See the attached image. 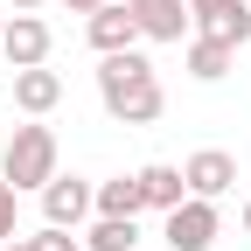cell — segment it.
I'll return each instance as SVG.
<instances>
[{"mask_svg": "<svg viewBox=\"0 0 251 251\" xmlns=\"http://www.w3.org/2000/svg\"><path fill=\"white\" fill-rule=\"evenodd\" d=\"M56 35L42 14H7V28H0V56H7V70H35V63H49Z\"/></svg>", "mask_w": 251, "mask_h": 251, "instance_id": "4", "label": "cell"}, {"mask_svg": "<svg viewBox=\"0 0 251 251\" xmlns=\"http://www.w3.org/2000/svg\"><path fill=\"white\" fill-rule=\"evenodd\" d=\"M0 70H7V56H0Z\"/></svg>", "mask_w": 251, "mask_h": 251, "instance_id": "22", "label": "cell"}, {"mask_svg": "<svg viewBox=\"0 0 251 251\" xmlns=\"http://www.w3.org/2000/svg\"><path fill=\"white\" fill-rule=\"evenodd\" d=\"M7 237H21V196L0 181V244H7Z\"/></svg>", "mask_w": 251, "mask_h": 251, "instance_id": "15", "label": "cell"}, {"mask_svg": "<svg viewBox=\"0 0 251 251\" xmlns=\"http://www.w3.org/2000/svg\"><path fill=\"white\" fill-rule=\"evenodd\" d=\"M84 251H140V216H91Z\"/></svg>", "mask_w": 251, "mask_h": 251, "instance_id": "13", "label": "cell"}, {"mask_svg": "<svg viewBox=\"0 0 251 251\" xmlns=\"http://www.w3.org/2000/svg\"><path fill=\"white\" fill-rule=\"evenodd\" d=\"M196 35L224 42V49H244V42H251V0H244V7H224V14H202Z\"/></svg>", "mask_w": 251, "mask_h": 251, "instance_id": "14", "label": "cell"}, {"mask_svg": "<svg viewBox=\"0 0 251 251\" xmlns=\"http://www.w3.org/2000/svg\"><path fill=\"white\" fill-rule=\"evenodd\" d=\"M147 196H140V175H112L98 181V196H91V216H140Z\"/></svg>", "mask_w": 251, "mask_h": 251, "instance_id": "12", "label": "cell"}, {"mask_svg": "<svg viewBox=\"0 0 251 251\" xmlns=\"http://www.w3.org/2000/svg\"><path fill=\"white\" fill-rule=\"evenodd\" d=\"M56 175H63V168H56V133H49L42 119L14 126V140L0 147V181L14 188V196H42Z\"/></svg>", "mask_w": 251, "mask_h": 251, "instance_id": "2", "label": "cell"}, {"mask_svg": "<svg viewBox=\"0 0 251 251\" xmlns=\"http://www.w3.org/2000/svg\"><path fill=\"white\" fill-rule=\"evenodd\" d=\"M98 105L119 119V126H153L168 112V91H161V70L140 56V49H119V56H98Z\"/></svg>", "mask_w": 251, "mask_h": 251, "instance_id": "1", "label": "cell"}, {"mask_svg": "<svg viewBox=\"0 0 251 251\" xmlns=\"http://www.w3.org/2000/svg\"><path fill=\"white\" fill-rule=\"evenodd\" d=\"M7 7H14V14H35V7H42V0H7Z\"/></svg>", "mask_w": 251, "mask_h": 251, "instance_id": "19", "label": "cell"}, {"mask_svg": "<svg viewBox=\"0 0 251 251\" xmlns=\"http://www.w3.org/2000/svg\"><path fill=\"white\" fill-rule=\"evenodd\" d=\"M181 63H188V77H196V84H224V77H230V63H237V49L209 42V35H188Z\"/></svg>", "mask_w": 251, "mask_h": 251, "instance_id": "11", "label": "cell"}, {"mask_svg": "<svg viewBox=\"0 0 251 251\" xmlns=\"http://www.w3.org/2000/svg\"><path fill=\"white\" fill-rule=\"evenodd\" d=\"M63 7H70V14H98L105 0H63Z\"/></svg>", "mask_w": 251, "mask_h": 251, "instance_id": "18", "label": "cell"}, {"mask_svg": "<svg viewBox=\"0 0 251 251\" xmlns=\"http://www.w3.org/2000/svg\"><path fill=\"white\" fill-rule=\"evenodd\" d=\"M84 35H91V49H98V56H119V49H140V21H133V7L105 0V7L84 21Z\"/></svg>", "mask_w": 251, "mask_h": 251, "instance_id": "7", "label": "cell"}, {"mask_svg": "<svg viewBox=\"0 0 251 251\" xmlns=\"http://www.w3.org/2000/svg\"><path fill=\"white\" fill-rule=\"evenodd\" d=\"M0 28H7V14H0Z\"/></svg>", "mask_w": 251, "mask_h": 251, "instance_id": "23", "label": "cell"}, {"mask_svg": "<svg viewBox=\"0 0 251 251\" xmlns=\"http://www.w3.org/2000/svg\"><path fill=\"white\" fill-rule=\"evenodd\" d=\"M140 21V42H181L188 35V0H126Z\"/></svg>", "mask_w": 251, "mask_h": 251, "instance_id": "8", "label": "cell"}, {"mask_svg": "<svg viewBox=\"0 0 251 251\" xmlns=\"http://www.w3.org/2000/svg\"><path fill=\"white\" fill-rule=\"evenodd\" d=\"M28 244H35V251H84V244H77V230H56V224H42Z\"/></svg>", "mask_w": 251, "mask_h": 251, "instance_id": "16", "label": "cell"}, {"mask_svg": "<svg viewBox=\"0 0 251 251\" xmlns=\"http://www.w3.org/2000/svg\"><path fill=\"white\" fill-rule=\"evenodd\" d=\"M91 196H98V181H84V175H56V181L42 188V224L77 230L84 216H91Z\"/></svg>", "mask_w": 251, "mask_h": 251, "instance_id": "6", "label": "cell"}, {"mask_svg": "<svg viewBox=\"0 0 251 251\" xmlns=\"http://www.w3.org/2000/svg\"><path fill=\"white\" fill-rule=\"evenodd\" d=\"M161 237H168V251H209L216 237H224V209L202 202V196H188L181 209L161 216Z\"/></svg>", "mask_w": 251, "mask_h": 251, "instance_id": "3", "label": "cell"}, {"mask_svg": "<svg viewBox=\"0 0 251 251\" xmlns=\"http://www.w3.org/2000/svg\"><path fill=\"white\" fill-rule=\"evenodd\" d=\"M224 7H244V0H188V21H202V14H224Z\"/></svg>", "mask_w": 251, "mask_h": 251, "instance_id": "17", "label": "cell"}, {"mask_svg": "<svg viewBox=\"0 0 251 251\" xmlns=\"http://www.w3.org/2000/svg\"><path fill=\"white\" fill-rule=\"evenodd\" d=\"M14 77V105L28 112V119H49L56 105H63V77L49 70V63H35V70H7Z\"/></svg>", "mask_w": 251, "mask_h": 251, "instance_id": "9", "label": "cell"}, {"mask_svg": "<svg viewBox=\"0 0 251 251\" xmlns=\"http://www.w3.org/2000/svg\"><path fill=\"white\" fill-rule=\"evenodd\" d=\"M244 237H251V196H244Z\"/></svg>", "mask_w": 251, "mask_h": 251, "instance_id": "21", "label": "cell"}, {"mask_svg": "<svg viewBox=\"0 0 251 251\" xmlns=\"http://www.w3.org/2000/svg\"><path fill=\"white\" fill-rule=\"evenodd\" d=\"M140 196H147V209H161V216H168V209L188 202V181H181L175 161H147V168H140Z\"/></svg>", "mask_w": 251, "mask_h": 251, "instance_id": "10", "label": "cell"}, {"mask_svg": "<svg viewBox=\"0 0 251 251\" xmlns=\"http://www.w3.org/2000/svg\"><path fill=\"white\" fill-rule=\"evenodd\" d=\"M0 251H35V244H28V237H7V244H0Z\"/></svg>", "mask_w": 251, "mask_h": 251, "instance_id": "20", "label": "cell"}, {"mask_svg": "<svg viewBox=\"0 0 251 251\" xmlns=\"http://www.w3.org/2000/svg\"><path fill=\"white\" fill-rule=\"evenodd\" d=\"M181 181H188V196H202V202H224L230 188H237V153H224V147H202V153H188V161H181Z\"/></svg>", "mask_w": 251, "mask_h": 251, "instance_id": "5", "label": "cell"}]
</instances>
